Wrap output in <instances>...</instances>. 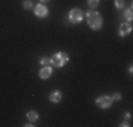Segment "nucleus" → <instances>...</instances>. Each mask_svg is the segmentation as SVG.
<instances>
[{"label":"nucleus","instance_id":"11","mask_svg":"<svg viewBox=\"0 0 133 127\" xmlns=\"http://www.w3.org/2000/svg\"><path fill=\"white\" fill-rule=\"evenodd\" d=\"M88 6L91 9H96L99 6V0H88Z\"/></svg>","mask_w":133,"mask_h":127},{"label":"nucleus","instance_id":"6","mask_svg":"<svg viewBox=\"0 0 133 127\" xmlns=\"http://www.w3.org/2000/svg\"><path fill=\"white\" fill-rule=\"evenodd\" d=\"M130 33H132V24L130 23L120 24V27H119V36L120 37H126V36H129Z\"/></svg>","mask_w":133,"mask_h":127},{"label":"nucleus","instance_id":"17","mask_svg":"<svg viewBox=\"0 0 133 127\" xmlns=\"http://www.w3.org/2000/svg\"><path fill=\"white\" fill-rule=\"evenodd\" d=\"M120 126H122V127H128V126H130V124H129V123H123V124H120Z\"/></svg>","mask_w":133,"mask_h":127},{"label":"nucleus","instance_id":"12","mask_svg":"<svg viewBox=\"0 0 133 127\" xmlns=\"http://www.w3.org/2000/svg\"><path fill=\"white\" fill-rule=\"evenodd\" d=\"M23 7L27 9V10H31V9H34V7H33V3H31L30 0H26V2L23 3Z\"/></svg>","mask_w":133,"mask_h":127},{"label":"nucleus","instance_id":"2","mask_svg":"<svg viewBox=\"0 0 133 127\" xmlns=\"http://www.w3.org/2000/svg\"><path fill=\"white\" fill-rule=\"evenodd\" d=\"M68 59H69V57H68V54H66V52H57V54H54V55H52L51 64L54 66H57V68H62V66L66 64Z\"/></svg>","mask_w":133,"mask_h":127},{"label":"nucleus","instance_id":"4","mask_svg":"<svg viewBox=\"0 0 133 127\" xmlns=\"http://www.w3.org/2000/svg\"><path fill=\"white\" fill-rule=\"evenodd\" d=\"M82 18H84V13H82L81 9H72L69 11V21L71 23H74V24L81 23Z\"/></svg>","mask_w":133,"mask_h":127},{"label":"nucleus","instance_id":"13","mask_svg":"<svg viewBox=\"0 0 133 127\" xmlns=\"http://www.w3.org/2000/svg\"><path fill=\"white\" fill-rule=\"evenodd\" d=\"M126 18H128V21H129V23L132 21V4L129 6V9L126 10Z\"/></svg>","mask_w":133,"mask_h":127},{"label":"nucleus","instance_id":"8","mask_svg":"<svg viewBox=\"0 0 133 127\" xmlns=\"http://www.w3.org/2000/svg\"><path fill=\"white\" fill-rule=\"evenodd\" d=\"M62 99V93L59 90H54L50 93V102H52V103H58V102H61Z\"/></svg>","mask_w":133,"mask_h":127},{"label":"nucleus","instance_id":"15","mask_svg":"<svg viewBox=\"0 0 133 127\" xmlns=\"http://www.w3.org/2000/svg\"><path fill=\"white\" fill-rule=\"evenodd\" d=\"M120 99H122V95L120 93H115L112 96V100H120Z\"/></svg>","mask_w":133,"mask_h":127},{"label":"nucleus","instance_id":"18","mask_svg":"<svg viewBox=\"0 0 133 127\" xmlns=\"http://www.w3.org/2000/svg\"><path fill=\"white\" fill-rule=\"evenodd\" d=\"M47 2H50V0H41V3H47Z\"/></svg>","mask_w":133,"mask_h":127},{"label":"nucleus","instance_id":"10","mask_svg":"<svg viewBox=\"0 0 133 127\" xmlns=\"http://www.w3.org/2000/svg\"><path fill=\"white\" fill-rule=\"evenodd\" d=\"M40 64H41L43 66L50 65V64H51V58H47V57H43V58L40 59Z\"/></svg>","mask_w":133,"mask_h":127},{"label":"nucleus","instance_id":"16","mask_svg":"<svg viewBox=\"0 0 133 127\" xmlns=\"http://www.w3.org/2000/svg\"><path fill=\"white\" fill-rule=\"evenodd\" d=\"M125 117H126V119H130V113L126 112V113H125Z\"/></svg>","mask_w":133,"mask_h":127},{"label":"nucleus","instance_id":"14","mask_svg":"<svg viewBox=\"0 0 133 127\" xmlns=\"http://www.w3.org/2000/svg\"><path fill=\"white\" fill-rule=\"evenodd\" d=\"M115 6H116L118 9L125 7V0H116V2H115Z\"/></svg>","mask_w":133,"mask_h":127},{"label":"nucleus","instance_id":"7","mask_svg":"<svg viewBox=\"0 0 133 127\" xmlns=\"http://www.w3.org/2000/svg\"><path fill=\"white\" fill-rule=\"evenodd\" d=\"M52 74V71H51V68H50V65H47V66H43V68L40 69V78L41 79H48L50 76H51Z\"/></svg>","mask_w":133,"mask_h":127},{"label":"nucleus","instance_id":"1","mask_svg":"<svg viewBox=\"0 0 133 127\" xmlns=\"http://www.w3.org/2000/svg\"><path fill=\"white\" fill-rule=\"evenodd\" d=\"M87 21H88V25H89L92 30H101V28H102V24H103L102 16L98 11H88L87 13Z\"/></svg>","mask_w":133,"mask_h":127},{"label":"nucleus","instance_id":"3","mask_svg":"<svg viewBox=\"0 0 133 127\" xmlns=\"http://www.w3.org/2000/svg\"><path fill=\"white\" fill-rule=\"evenodd\" d=\"M112 97L108 96V95H102V96H99L96 100H95V103H96L98 107H101V109H108V107H110V104H112Z\"/></svg>","mask_w":133,"mask_h":127},{"label":"nucleus","instance_id":"9","mask_svg":"<svg viewBox=\"0 0 133 127\" xmlns=\"http://www.w3.org/2000/svg\"><path fill=\"white\" fill-rule=\"evenodd\" d=\"M27 119L30 120L31 123H36L37 120H38V113H37L36 110H30V112L27 113Z\"/></svg>","mask_w":133,"mask_h":127},{"label":"nucleus","instance_id":"5","mask_svg":"<svg viewBox=\"0 0 133 127\" xmlns=\"http://www.w3.org/2000/svg\"><path fill=\"white\" fill-rule=\"evenodd\" d=\"M34 13H36L37 17L43 18V17H47V16H48V9H47L44 4H41V3H40V4H37L36 7H34Z\"/></svg>","mask_w":133,"mask_h":127}]
</instances>
